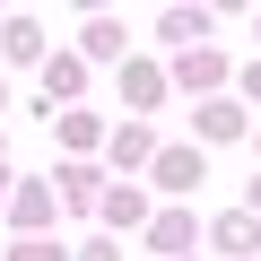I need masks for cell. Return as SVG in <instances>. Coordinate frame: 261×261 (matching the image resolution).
Wrapping results in <instances>:
<instances>
[{"label":"cell","mask_w":261,"mask_h":261,"mask_svg":"<svg viewBox=\"0 0 261 261\" xmlns=\"http://www.w3.org/2000/svg\"><path fill=\"white\" fill-rule=\"evenodd\" d=\"M9 218H18V226H44V218H53V192H44V183H27V192H18V209H9Z\"/></svg>","instance_id":"cell-1"},{"label":"cell","mask_w":261,"mask_h":261,"mask_svg":"<svg viewBox=\"0 0 261 261\" xmlns=\"http://www.w3.org/2000/svg\"><path fill=\"white\" fill-rule=\"evenodd\" d=\"M18 261H61V252H44V244H18Z\"/></svg>","instance_id":"cell-2"}]
</instances>
